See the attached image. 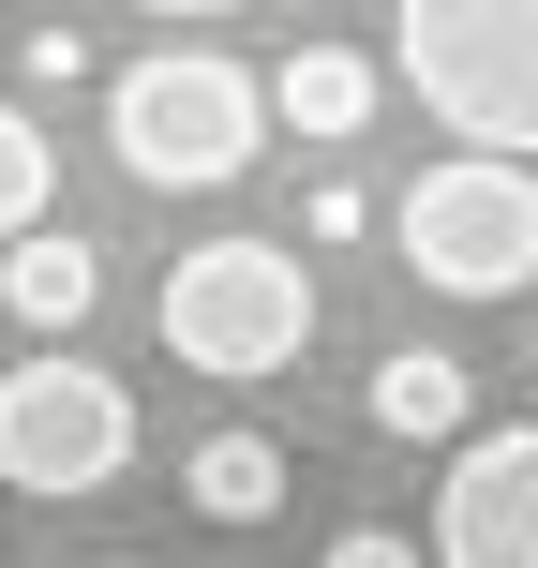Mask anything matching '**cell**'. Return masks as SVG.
<instances>
[{"mask_svg": "<svg viewBox=\"0 0 538 568\" xmlns=\"http://www.w3.org/2000/svg\"><path fill=\"white\" fill-rule=\"evenodd\" d=\"M255 135H270V90L240 75L225 45H150V60H120V90H105V150L150 195H225V180L255 165Z\"/></svg>", "mask_w": 538, "mask_h": 568, "instance_id": "7a4b0ae2", "label": "cell"}, {"mask_svg": "<svg viewBox=\"0 0 538 568\" xmlns=\"http://www.w3.org/2000/svg\"><path fill=\"white\" fill-rule=\"evenodd\" d=\"M389 240H404V270H419L434 300H509V284H538V165L449 150V165L404 180Z\"/></svg>", "mask_w": 538, "mask_h": 568, "instance_id": "3957f363", "label": "cell"}, {"mask_svg": "<svg viewBox=\"0 0 538 568\" xmlns=\"http://www.w3.org/2000/svg\"><path fill=\"white\" fill-rule=\"evenodd\" d=\"M434 568H538V419L464 434L434 494Z\"/></svg>", "mask_w": 538, "mask_h": 568, "instance_id": "8992f818", "label": "cell"}, {"mask_svg": "<svg viewBox=\"0 0 538 568\" xmlns=\"http://www.w3.org/2000/svg\"><path fill=\"white\" fill-rule=\"evenodd\" d=\"M389 75L419 90L434 135L538 150V0H389Z\"/></svg>", "mask_w": 538, "mask_h": 568, "instance_id": "6da1fadb", "label": "cell"}, {"mask_svg": "<svg viewBox=\"0 0 538 568\" xmlns=\"http://www.w3.org/2000/svg\"><path fill=\"white\" fill-rule=\"evenodd\" d=\"M180 509H210V524H270V509H284V449H270V434H210V449L180 464Z\"/></svg>", "mask_w": 538, "mask_h": 568, "instance_id": "9c48e42d", "label": "cell"}, {"mask_svg": "<svg viewBox=\"0 0 538 568\" xmlns=\"http://www.w3.org/2000/svg\"><path fill=\"white\" fill-rule=\"evenodd\" d=\"M374 434H464V359H434V344H389L374 359Z\"/></svg>", "mask_w": 538, "mask_h": 568, "instance_id": "30bf717a", "label": "cell"}, {"mask_svg": "<svg viewBox=\"0 0 538 568\" xmlns=\"http://www.w3.org/2000/svg\"><path fill=\"white\" fill-rule=\"evenodd\" d=\"M45 195H60L45 120H30V105H0V240H30V225H45Z\"/></svg>", "mask_w": 538, "mask_h": 568, "instance_id": "8fae6325", "label": "cell"}, {"mask_svg": "<svg viewBox=\"0 0 538 568\" xmlns=\"http://www.w3.org/2000/svg\"><path fill=\"white\" fill-rule=\"evenodd\" d=\"M165 344L195 374H225V389H255L314 344V270L300 240H195V255L165 270Z\"/></svg>", "mask_w": 538, "mask_h": 568, "instance_id": "277c9868", "label": "cell"}, {"mask_svg": "<svg viewBox=\"0 0 538 568\" xmlns=\"http://www.w3.org/2000/svg\"><path fill=\"white\" fill-rule=\"evenodd\" d=\"M0 300H16V314H30V329H45V344H60V329H75V314H90V300H105V255H90V240H75V225H30V240H16V255H0Z\"/></svg>", "mask_w": 538, "mask_h": 568, "instance_id": "52a82bcc", "label": "cell"}, {"mask_svg": "<svg viewBox=\"0 0 538 568\" xmlns=\"http://www.w3.org/2000/svg\"><path fill=\"white\" fill-rule=\"evenodd\" d=\"M270 105L300 120L314 150H344V135H359V120H374V60H359V45H300V60H284V75H270Z\"/></svg>", "mask_w": 538, "mask_h": 568, "instance_id": "ba28073f", "label": "cell"}, {"mask_svg": "<svg viewBox=\"0 0 538 568\" xmlns=\"http://www.w3.org/2000/svg\"><path fill=\"white\" fill-rule=\"evenodd\" d=\"M329 568H419V554H404L389 524H359V539H329Z\"/></svg>", "mask_w": 538, "mask_h": 568, "instance_id": "7c38bea8", "label": "cell"}, {"mask_svg": "<svg viewBox=\"0 0 538 568\" xmlns=\"http://www.w3.org/2000/svg\"><path fill=\"white\" fill-rule=\"evenodd\" d=\"M120 464H135V389H120L105 359H75V344H45V359L0 374V479L16 494H105Z\"/></svg>", "mask_w": 538, "mask_h": 568, "instance_id": "5b68a950", "label": "cell"}, {"mask_svg": "<svg viewBox=\"0 0 538 568\" xmlns=\"http://www.w3.org/2000/svg\"><path fill=\"white\" fill-rule=\"evenodd\" d=\"M135 16H255V0H135Z\"/></svg>", "mask_w": 538, "mask_h": 568, "instance_id": "4fadbf2b", "label": "cell"}]
</instances>
